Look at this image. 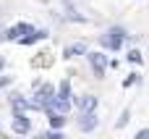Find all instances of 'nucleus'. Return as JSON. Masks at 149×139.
Listing matches in <instances>:
<instances>
[{"mask_svg":"<svg viewBox=\"0 0 149 139\" xmlns=\"http://www.w3.org/2000/svg\"><path fill=\"white\" fill-rule=\"evenodd\" d=\"M126 37H128V32H126L123 26H118V24H115V26H110L105 34H100V45L115 53V50H120V47H123Z\"/></svg>","mask_w":149,"mask_h":139,"instance_id":"nucleus-1","label":"nucleus"},{"mask_svg":"<svg viewBox=\"0 0 149 139\" xmlns=\"http://www.w3.org/2000/svg\"><path fill=\"white\" fill-rule=\"evenodd\" d=\"M55 95H58V89H55L50 81L39 84V87L34 89V102H37V108L47 113V110H50V105H52V100H55Z\"/></svg>","mask_w":149,"mask_h":139,"instance_id":"nucleus-2","label":"nucleus"},{"mask_svg":"<svg viewBox=\"0 0 149 139\" xmlns=\"http://www.w3.org/2000/svg\"><path fill=\"white\" fill-rule=\"evenodd\" d=\"M86 60H89V66H92L94 76H97V79H105V68H107V55H105V53H100V50H94V53H86Z\"/></svg>","mask_w":149,"mask_h":139,"instance_id":"nucleus-3","label":"nucleus"},{"mask_svg":"<svg viewBox=\"0 0 149 139\" xmlns=\"http://www.w3.org/2000/svg\"><path fill=\"white\" fill-rule=\"evenodd\" d=\"M97 124H100V118L94 116V110H81V113L76 116V126H79V131H94Z\"/></svg>","mask_w":149,"mask_h":139,"instance_id":"nucleus-4","label":"nucleus"},{"mask_svg":"<svg viewBox=\"0 0 149 139\" xmlns=\"http://www.w3.org/2000/svg\"><path fill=\"white\" fill-rule=\"evenodd\" d=\"M29 32H34V26L31 24H26V21H18L16 26H10V29H5V39H10V42H18L24 34H29Z\"/></svg>","mask_w":149,"mask_h":139,"instance_id":"nucleus-5","label":"nucleus"},{"mask_svg":"<svg viewBox=\"0 0 149 139\" xmlns=\"http://www.w3.org/2000/svg\"><path fill=\"white\" fill-rule=\"evenodd\" d=\"M13 131H16V134H29V131H31V121H29L26 110L13 113Z\"/></svg>","mask_w":149,"mask_h":139,"instance_id":"nucleus-6","label":"nucleus"},{"mask_svg":"<svg viewBox=\"0 0 149 139\" xmlns=\"http://www.w3.org/2000/svg\"><path fill=\"white\" fill-rule=\"evenodd\" d=\"M63 11H65V13H63V18H65V21H73V24H86V16H81L71 0H63Z\"/></svg>","mask_w":149,"mask_h":139,"instance_id":"nucleus-7","label":"nucleus"},{"mask_svg":"<svg viewBox=\"0 0 149 139\" xmlns=\"http://www.w3.org/2000/svg\"><path fill=\"white\" fill-rule=\"evenodd\" d=\"M47 37H50V29H34V32L24 34V37L18 39V45H34V42H39V39H47Z\"/></svg>","mask_w":149,"mask_h":139,"instance_id":"nucleus-8","label":"nucleus"},{"mask_svg":"<svg viewBox=\"0 0 149 139\" xmlns=\"http://www.w3.org/2000/svg\"><path fill=\"white\" fill-rule=\"evenodd\" d=\"M89 50H86V42H73V45H65L63 47V58L68 60V58H76V55H86Z\"/></svg>","mask_w":149,"mask_h":139,"instance_id":"nucleus-9","label":"nucleus"},{"mask_svg":"<svg viewBox=\"0 0 149 139\" xmlns=\"http://www.w3.org/2000/svg\"><path fill=\"white\" fill-rule=\"evenodd\" d=\"M73 102H76L79 110H94L97 108V97L94 95H79V97H73Z\"/></svg>","mask_w":149,"mask_h":139,"instance_id":"nucleus-10","label":"nucleus"},{"mask_svg":"<svg viewBox=\"0 0 149 139\" xmlns=\"http://www.w3.org/2000/svg\"><path fill=\"white\" fill-rule=\"evenodd\" d=\"M65 121H68V116H65V113H58V110H47V124H50L52 129H63V126H65Z\"/></svg>","mask_w":149,"mask_h":139,"instance_id":"nucleus-11","label":"nucleus"},{"mask_svg":"<svg viewBox=\"0 0 149 139\" xmlns=\"http://www.w3.org/2000/svg\"><path fill=\"white\" fill-rule=\"evenodd\" d=\"M50 110H58V113H71V100L68 97H55L52 100V105H50Z\"/></svg>","mask_w":149,"mask_h":139,"instance_id":"nucleus-12","label":"nucleus"},{"mask_svg":"<svg viewBox=\"0 0 149 139\" xmlns=\"http://www.w3.org/2000/svg\"><path fill=\"white\" fill-rule=\"evenodd\" d=\"M55 97H71V81L68 79H63L60 81V87H58V95Z\"/></svg>","mask_w":149,"mask_h":139,"instance_id":"nucleus-13","label":"nucleus"},{"mask_svg":"<svg viewBox=\"0 0 149 139\" xmlns=\"http://www.w3.org/2000/svg\"><path fill=\"white\" fill-rule=\"evenodd\" d=\"M139 81H141V79H139V74H136V71H134V74H128V76H126V79H123V87H126V89H128V87H134V84H139Z\"/></svg>","mask_w":149,"mask_h":139,"instance_id":"nucleus-14","label":"nucleus"},{"mask_svg":"<svg viewBox=\"0 0 149 139\" xmlns=\"http://www.w3.org/2000/svg\"><path fill=\"white\" fill-rule=\"evenodd\" d=\"M128 121H131V110H128V108H126V110H123V113H120V118H118V124H115V126H118V129H123V126H126V124H128Z\"/></svg>","mask_w":149,"mask_h":139,"instance_id":"nucleus-15","label":"nucleus"},{"mask_svg":"<svg viewBox=\"0 0 149 139\" xmlns=\"http://www.w3.org/2000/svg\"><path fill=\"white\" fill-rule=\"evenodd\" d=\"M126 60H131V63H141V53H139V50H128V53H126Z\"/></svg>","mask_w":149,"mask_h":139,"instance_id":"nucleus-16","label":"nucleus"},{"mask_svg":"<svg viewBox=\"0 0 149 139\" xmlns=\"http://www.w3.org/2000/svg\"><path fill=\"white\" fill-rule=\"evenodd\" d=\"M45 137H47V139H60L63 134H60V129H50V131H47Z\"/></svg>","mask_w":149,"mask_h":139,"instance_id":"nucleus-17","label":"nucleus"},{"mask_svg":"<svg viewBox=\"0 0 149 139\" xmlns=\"http://www.w3.org/2000/svg\"><path fill=\"white\" fill-rule=\"evenodd\" d=\"M136 137H139V139H147V137H149V129H141V131H139Z\"/></svg>","mask_w":149,"mask_h":139,"instance_id":"nucleus-18","label":"nucleus"},{"mask_svg":"<svg viewBox=\"0 0 149 139\" xmlns=\"http://www.w3.org/2000/svg\"><path fill=\"white\" fill-rule=\"evenodd\" d=\"M5 84H10V79L8 76H0V87H5Z\"/></svg>","mask_w":149,"mask_h":139,"instance_id":"nucleus-19","label":"nucleus"},{"mask_svg":"<svg viewBox=\"0 0 149 139\" xmlns=\"http://www.w3.org/2000/svg\"><path fill=\"white\" fill-rule=\"evenodd\" d=\"M3 68H5V58L0 55V71H3Z\"/></svg>","mask_w":149,"mask_h":139,"instance_id":"nucleus-20","label":"nucleus"},{"mask_svg":"<svg viewBox=\"0 0 149 139\" xmlns=\"http://www.w3.org/2000/svg\"><path fill=\"white\" fill-rule=\"evenodd\" d=\"M0 39H5V29L3 26H0Z\"/></svg>","mask_w":149,"mask_h":139,"instance_id":"nucleus-21","label":"nucleus"},{"mask_svg":"<svg viewBox=\"0 0 149 139\" xmlns=\"http://www.w3.org/2000/svg\"><path fill=\"white\" fill-rule=\"evenodd\" d=\"M0 13H3V8H0Z\"/></svg>","mask_w":149,"mask_h":139,"instance_id":"nucleus-22","label":"nucleus"}]
</instances>
